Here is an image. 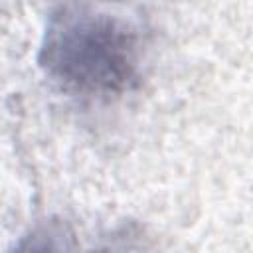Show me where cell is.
Segmentation results:
<instances>
[{"mask_svg":"<svg viewBox=\"0 0 253 253\" xmlns=\"http://www.w3.org/2000/svg\"><path fill=\"white\" fill-rule=\"evenodd\" d=\"M146 57V30L119 0H61L40 45V65L61 91L99 101L134 91Z\"/></svg>","mask_w":253,"mask_h":253,"instance_id":"6da1fadb","label":"cell"}]
</instances>
